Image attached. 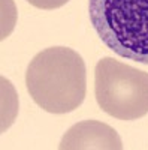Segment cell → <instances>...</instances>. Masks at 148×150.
Segmentation results:
<instances>
[{
	"instance_id": "cell-4",
	"label": "cell",
	"mask_w": 148,
	"mask_h": 150,
	"mask_svg": "<svg viewBox=\"0 0 148 150\" xmlns=\"http://www.w3.org/2000/svg\"><path fill=\"white\" fill-rule=\"evenodd\" d=\"M58 149L61 150H121L120 135L109 125L99 120H82L63 135Z\"/></svg>"
},
{
	"instance_id": "cell-1",
	"label": "cell",
	"mask_w": 148,
	"mask_h": 150,
	"mask_svg": "<svg viewBox=\"0 0 148 150\" xmlns=\"http://www.w3.org/2000/svg\"><path fill=\"white\" fill-rule=\"evenodd\" d=\"M26 86L34 104L42 110L51 114L72 112L85 99V63L72 48H46L29 63Z\"/></svg>"
},
{
	"instance_id": "cell-5",
	"label": "cell",
	"mask_w": 148,
	"mask_h": 150,
	"mask_svg": "<svg viewBox=\"0 0 148 150\" xmlns=\"http://www.w3.org/2000/svg\"><path fill=\"white\" fill-rule=\"evenodd\" d=\"M27 2L38 8V9H45V11H51V9H57V8H61L65 6L69 0H27Z\"/></svg>"
},
{
	"instance_id": "cell-2",
	"label": "cell",
	"mask_w": 148,
	"mask_h": 150,
	"mask_svg": "<svg viewBox=\"0 0 148 150\" xmlns=\"http://www.w3.org/2000/svg\"><path fill=\"white\" fill-rule=\"evenodd\" d=\"M88 17L112 53L148 65V0H88Z\"/></svg>"
},
{
	"instance_id": "cell-3",
	"label": "cell",
	"mask_w": 148,
	"mask_h": 150,
	"mask_svg": "<svg viewBox=\"0 0 148 150\" xmlns=\"http://www.w3.org/2000/svg\"><path fill=\"white\" fill-rule=\"evenodd\" d=\"M97 105L118 120H136L148 114V72L103 57L94 69Z\"/></svg>"
}]
</instances>
